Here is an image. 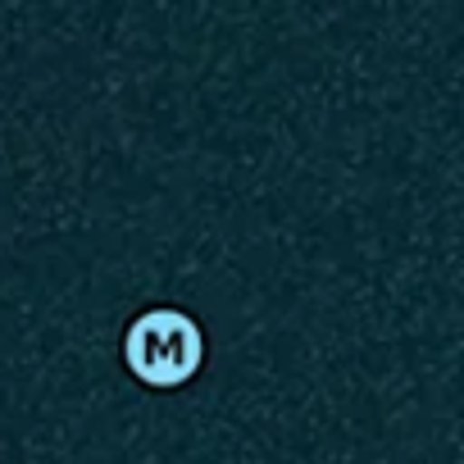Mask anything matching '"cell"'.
Here are the masks:
<instances>
[{"mask_svg":"<svg viewBox=\"0 0 464 464\" xmlns=\"http://www.w3.org/2000/svg\"><path fill=\"white\" fill-rule=\"evenodd\" d=\"M123 355L146 387H182L205 360V337L182 310H146L128 328Z\"/></svg>","mask_w":464,"mask_h":464,"instance_id":"1","label":"cell"}]
</instances>
